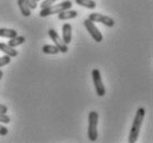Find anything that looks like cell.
I'll list each match as a JSON object with an SVG mask.
<instances>
[{"instance_id": "obj_10", "label": "cell", "mask_w": 153, "mask_h": 143, "mask_svg": "<svg viewBox=\"0 0 153 143\" xmlns=\"http://www.w3.org/2000/svg\"><path fill=\"white\" fill-rule=\"evenodd\" d=\"M0 51L4 52L6 55H9L10 57H16L18 56V51L14 47H11L6 43H0Z\"/></svg>"}, {"instance_id": "obj_18", "label": "cell", "mask_w": 153, "mask_h": 143, "mask_svg": "<svg viewBox=\"0 0 153 143\" xmlns=\"http://www.w3.org/2000/svg\"><path fill=\"white\" fill-rule=\"evenodd\" d=\"M56 0H44V1H42L41 4H40V7L41 9H44V8H48L50 6H52L54 2H55Z\"/></svg>"}, {"instance_id": "obj_16", "label": "cell", "mask_w": 153, "mask_h": 143, "mask_svg": "<svg viewBox=\"0 0 153 143\" xmlns=\"http://www.w3.org/2000/svg\"><path fill=\"white\" fill-rule=\"evenodd\" d=\"M11 62V57L9 55H4L0 57V67L6 66Z\"/></svg>"}, {"instance_id": "obj_14", "label": "cell", "mask_w": 153, "mask_h": 143, "mask_svg": "<svg viewBox=\"0 0 153 143\" xmlns=\"http://www.w3.org/2000/svg\"><path fill=\"white\" fill-rule=\"evenodd\" d=\"M42 52L44 53V54H49V55H56V54L59 53V51L55 45L45 44V45H43V47H42Z\"/></svg>"}, {"instance_id": "obj_6", "label": "cell", "mask_w": 153, "mask_h": 143, "mask_svg": "<svg viewBox=\"0 0 153 143\" xmlns=\"http://www.w3.org/2000/svg\"><path fill=\"white\" fill-rule=\"evenodd\" d=\"M49 35H50V38L52 39L53 42H54V45L59 49V53H66L67 51H68V46H67V44L63 41V39L59 36V33H57L55 30L50 29V30H49Z\"/></svg>"}, {"instance_id": "obj_23", "label": "cell", "mask_w": 153, "mask_h": 143, "mask_svg": "<svg viewBox=\"0 0 153 143\" xmlns=\"http://www.w3.org/2000/svg\"><path fill=\"white\" fill-rule=\"evenodd\" d=\"M35 1H36V2H38V1H40V0H35Z\"/></svg>"}, {"instance_id": "obj_8", "label": "cell", "mask_w": 153, "mask_h": 143, "mask_svg": "<svg viewBox=\"0 0 153 143\" xmlns=\"http://www.w3.org/2000/svg\"><path fill=\"white\" fill-rule=\"evenodd\" d=\"M62 39L63 41L70 44L72 42V25L70 23H64L62 27Z\"/></svg>"}, {"instance_id": "obj_19", "label": "cell", "mask_w": 153, "mask_h": 143, "mask_svg": "<svg viewBox=\"0 0 153 143\" xmlns=\"http://www.w3.org/2000/svg\"><path fill=\"white\" fill-rule=\"evenodd\" d=\"M25 2L28 4L30 9H35V8L38 7V4H36V1H35V0H25Z\"/></svg>"}, {"instance_id": "obj_17", "label": "cell", "mask_w": 153, "mask_h": 143, "mask_svg": "<svg viewBox=\"0 0 153 143\" xmlns=\"http://www.w3.org/2000/svg\"><path fill=\"white\" fill-rule=\"evenodd\" d=\"M10 121H11L10 117H9L7 113L0 112V122H1V123H9Z\"/></svg>"}, {"instance_id": "obj_2", "label": "cell", "mask_w": 153, "mask_h": 143, "mask_svg": "<svg viewBox=\"0 0 153 143\" xmlns=\"http://www.w3.org/2000/svg\"><path fill=\"white\" fill-rule=\"evenodd\" d=\"M72 6H73V4H72V1H70V0H65V1L55 4V6L52 4V6H50L48 8L41 9V11H40V17L45 18V17H49V16H53V14H57L64 10L71 9Z\"/></svg>"}, {"instance_id": "obj_15", "label": "cell", "mask_w": 153, "mask_h": 143, "mask_svg": "<svg viewBox=\"0 0 153 143\" xmlns=\"http://www.w3.org/2000/svg\"><path fill=\"white\" fill-rule=\"evenodd\" d=\"M78 6L85 7L87 9H95L96 8V1L95 0H75Z\"/></svg>"}, {"instance_id": "obj_3", "label": "cell", "mask_w": 153, "mask_h": 143, "mask_svg": "<svg viewBox=\"0 0 153 143\" xmlns=\"http://www.w3.org/2000/svg\"><path fill=\"white\" fill-rule=\"evenodd\" d=\"M98 112L91 111L88 115V139L91 142H95L98 139V131H97V124H98Z\"/></svg>"}, {"instance_id": "obj_4", "label": "cell", "mask_w": 153, "mask_h": 143, "mask_svg": "<svg viewBox=\"0 0 153 143\" xmlns=\"http://www.w3.org/2000/svg\"><path fill=\"white\" fill-rule=\"evenodd\" d=\"M91 77H93V82H94V86L96 89V93L99 97H102L106 95V88H105L104 84H102V80H101V75L99 70L94 68L91 72Z\"/></svg>"}, {"instance_id": "obj_20", "label": "cell", "mask_w": 153, "mask_h": 143, "mask_svg": "<svg viewBox=\"0 0 153 143\" xmlns=\"http://www.w3.org/2000/svg\"><path fill=\"white\" fill-rule=\"evenodd\" d=\"M8 132H9L8 128H6L4 126H1V124H0V136H7Z\"/></svg>"}, {"instance_id": "obj_1", "label": "cell", "mask_w": 153, "mask_h": 143, "mask_svg": "<svg viewBox=\"0 0 153 143\" xmlns=\"http://www.w3.org/2000/svg\"><path fill=\"white\" fill-rule=\"evenodd\" d=\"M144 116H146L144 108H141V107L138 108L136 117L133 119L132 127H131V130H130V134H129V138H128L129 143H134L138 140V136H139L140 130H141V126H142Z\"/></svg>"}, {"instance_id": "obj_12", "label": "cell", "mask_w": 153, "mask_h": 143, "mask_svg": "<svg viewBox=\"0 0 153 143\" xmlns=\"http://www.w3.org/2000/svg\"><path fill=\"white\" fill-rule=\"evenodd\" d=\"M25 42V36H22V35H17V36H14V38L9 39L8 45L11 46V47H17L18 45H21V44H23Z\"/></svg>"}, {"instance_id": "obj_5", "label": "cell", "mask_w": 153, "mask_h": 143, "mask_svg": "<svg viewBox=\"0 0 153 143\" xmlns=\"http://www.w3.org/2000/svg\"><path fill=\"white\" fill-rule=\"evenodd\" d=\"M84 25H85V28L86 30L88 31V33L91 35V38L94 39L96 42H101L102 41V34L100 33V31L98 30V28L95 25V22L91 21L88 18L85 19V21H84Z\"/></svg>"}, {"instance_id": "obj_9", "label": "cell", "mask_w": 153, "mask_h": 143, "mask_svg": "<svg viewBox=\"0 0 153 143\" xmlns=\"http://www.w3.org/2000/svg\"><path fill=\"white\" fill-rule=\"evenodd\" d=\"M57 14H59V20H68V19H74V18H76L77 16H78V12L75 10H72V9H67V10H64Z\"/></svg>"}, {"instance_id": "obj_21", "label": "cell", "mask_w": 153, "mask_h": 143, "mask_svg": "<svg viewBox=\"0 0 153 143\" xmlns=\"http://www.w3.org/2000/svg\"><path fill=\"white\" fill-rule=\"evenodd\" d=\"M0 112H2V113H7L8 112V107L4 105H1L0 104Z\"/></svg>"}, {"instance_id": "obj_22", "label": "cell", "mask_w": 153, "mask_h": 143, "mask_svg": "<svg viewBox=\"0 0 153 143\" xmlns=\"http://www.w3.org/2000/svg\"><path fill=\"white\" fill-rule=\"evenodd\" d=\"M2 76H4V73H2V70H0V80H1V78H2Z\"/></svg>"}, {"instance_id": "obj_13", "label": "cell", "mask_w": 153, "mask_h": 143, "mask_svg": "<svg viewBox=\"0 0 153 143\" xmlns=\"http://www.w3.org/2000/svg\"><path fill=\"white\" fill-rule=\"evenodd\" d=\"M18 35V32L12 29H7V28H0V38H14Z\"/></svg>"}, {"instance_id": "obj_11", "label": "cell", "mask_w": 153, "mask_h": 143, "mask_svg": "<svg viewBox=\"0 0 153 143\" xmlns=\"http://www.w3.org/2000/svg\"><path fill=\"white\" fill-rule=\"evenodd\" d=\"M18 6H19V9H20L22 16H25L27 18L31 16V9L28 6V4L25 2V0H18Z\"/></svg>"}, {"instance_id": "obj_7", "label": "cell", "mask_w": 153, "mask_h": 143, "mask_svg": "<svg viewBox=\"0 0 153 143\" xmlns=\"http://www.w3.org/2000/svg\"><path fill=\"white\" fill-rule=\"evenodd\" d=\"M88 19L93 22H100L102 24H105L108 28H112L115 25V20L112 18L108 17V16H104L101 13H91L88 16Z\"/></svg>"}]
</instances>
